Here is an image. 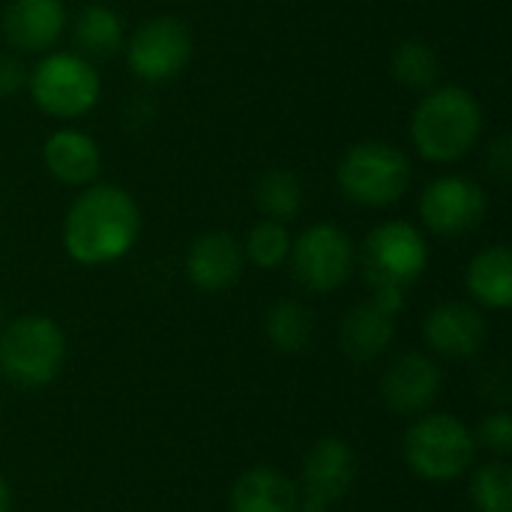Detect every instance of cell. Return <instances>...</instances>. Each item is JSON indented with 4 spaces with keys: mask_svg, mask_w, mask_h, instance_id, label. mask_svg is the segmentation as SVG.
<instances>
[{
    "mask_svg": "<svg viewBox=\"0 0 512 512\" xmlns=\"http://www.w3.org/2000/svg\"><path fill=\"white\" fill-rule=\"evenodd\" d=\"M0 512H9V486L0 477Z\"/></svg>",
    "mask_w": 512,
    "mask_h": 512,
    "instance_id": "29",
    "label": "cell"
},
{
    "mask_svg": "<svg viewBox=\"0 0 512 512\" xmlns=\"http://www.w3.org/2000/svg\"><path fill=\"white\" fill-rule=\"evenodd\" d=\"M66 357L63 330L45 315H21L0 333V372L18 387H45Z\"/></svg>",
    "mask_w": 512,
    "mask_h": 512,
    "instance_id": "4",
    "label": "cell"
},
{
    "mask_svg": "<svg viewBox=\"0 0 512 512\" xmlns=\"http://www.w3.org/2000/svg\"><path fill=\"white\" fill-rule=\"evenodd\" d=\"M141 231V213L135 198L114 186L99 183L84 189L63 222V246L72 261L102 267L123 258Z\"/></svg>",
    "mask_w": 512,
    "mask_h": 512,
    "instance_id": "1",
    "label": "cell"
},
{
    "mask_svg": "<svg viewBox=\"0 0 512 512\" xmlns=\"http://www.w3.org/2000/svg\"><path fill=\"white\" fill-rule=\"evenodd\" d=\"M429 264L423 234L402 219L381 222L360 249V267L375 291H408Z\"/></svg>",
    "mask_w": 512,
    "mask_h": 512,
    "instance_id": "5",
    "label": "cell"
},
{
    "mask_svg": "<svg viewBox=\"0 0 512 512\" xmlns=\"http://www.w3.org/2000/svg\"><path fill=\"white\" fill-rule=\"evenodd\" d=\"M480 444H486L492 453L501 456L512 453V417L507 411L486 417V423L480 426Z\"/></svg>",
    "mask_w": 512,
    "mask_h": 512,
    "instance_id": "26",
    "label": "cell"
},
{
    "mask_svg": "<svg viewBox=\"0 0 512 512\" xmlns=\"http://www.w3.org/2000/svg\"><path fill=\"white\" fill-rule=\"evenodd\" d=\"M72 39H75V48H78L81 57L105 60V57H114L123 48L126 33H123L120 15L114 9H108L102 3H90L75 15Z\"/></svg>",
    "mask_w": 512,
    "mask_h": 512,
    "instance_id": "19",
    "label": "cell"
},
{
    "mask_svg": "<svg viewBox=\"0 0 512 512\" xmlns=\"http://www.w3.org/2000/svg\"><path fill=\"white\" fill-rule=\"evenodd\" d=\"M303 512H327V504H321V501H315V498H306Z\"/></svg>",
    "mask_w": 512,
    "mask_h": 512,
    "instance_id": "30",
    "label": "cell"
},
{
    "mask_svg": "<svg viewBox=\"0 0 512 512\" xmlns=\"http://www.w3.org/2000/svg\"><path fill=\"white\" fill-rule=\"evenodd\" d=\"M489 198L480 183L462 174L432 180L420 195V216L438 237H462L483 225Z\"/></svg>",
    "mask_w": 512,
    "mask_h": 512,
    "instance_id": "10",
    "label": "cell"
},
{
    "mask_svg": "<svg viewBox=\"0 0 512 512\" xmlns=\"http://www.w3.org/2000/svg\"><path fill=\"white\" fill-rule=\"evenodd\" d=\"M384 402L396 414H417L429 408L441 390V369L423 354H402L384 375Z\"/></svg>",
    "mask_w": 512,
    "mask_h": 512,
    "instance_id": "15",
    "label": "cell"
},
{
    "mask_svg": "<svg viewBox=\"0 0 512 512\" xmlns=\"http://www.w3.org/2000/svg\"><path fill=\"white\" fill-rule=\"evenodd\" d=\"M243 255L255 267H261V270H273V267L285 264L288 255H291V234H288V228L282 222H276V219L258 222L249 231V237H246Z\"/></svg>",
    "mask_w": 512,
    "mask_h": 512,
    "instance_id": "24",
    "label": "cell"
},
{
    "mask_svg": "<svg viewBox=\"0 0 512 512\" xmlns=\"http://www.w3.org/2000/svg\"><path fill=\"white\" fill-rule=\"evenodd\" d=\"M390 72L405 87L426 90V87H432L438 81L441 60H438V54L432 51L429 42H423V39H405L393 51V57H390Z\"/></svg>",
    "mask_w": 512,
    "mask_h": 512,
    "instance_id": "23",
    "label": "cell"
},
{
    "mask_svg": "<svg viewBox=\"0 0 512 512\" xmlns=\"http://www.w3.org/2000/svg\"><path fill=\"white\" fill-rule=\"evenodd\" d=\"M27 75H30V69L18 57L0 54V96L18 93L27 84Z\"/></svg>",
    "mask_w": 512,
    "mask_h": 512,
    "instance_id": "27",
    "label": "cell"
},
{
    "mask_svg": "<svg viewBox=\"0 0 512 512\" xmlns=\"http://www.w3.org/2000/svg\"><path fill=\"white\" fill-rule=\"evenodd\" d=\"M288 258L303 288L315 294H330L345 285L354 270V243L339 225L321 222L291 240Z\"/></svg>",
    "mask_w": 512,
    "mask_h": 512,
    "instance_id": "8",
    "label": "cell"
},
{
    "mask_svg": "<svg viewBox=\"0 0 512 512\" xmlns=\"http://www.w3.org/2000/svg\"><path fill=\"white\" fill-rule=\"evenodd\" d=\"M483 132V108L477 96L459 84L429 90L411 114V141L429 162L462 159Z\"/></svg>",
    "mask_w": 512,
    "mask_h": 512,
    "instance_id": "2",
    "label": "cell"
},
{
    "mask_svg": "<svg viewBox=\"0 0 512 512\" xmlns=\"http://www.w3.org/2000/svg\"><path fill=\"white\" fill-rule=\"evenodd\" d=\"M474 507L477 512H512V471L507 462H492L474 477Z\"/></svg>",
    "mask_w": 512,
    "mask_h": 512,
    "instance_id": "25",
    "label": "cell"
},
{
    "mask_svg": "<svg viewBox=\"0 0 512 512\" xmlns=\"http://www.w3.org/2000/svg\"><path fill=\"white\" fill-rule=\"evenodd\" d=\"M312 312L297 303V300H282L267 312L264 330L273 348L285 351V354H297L309 345L312 339Z\"/></svg>",
    "mask_w": 512,
    "mask_h": 512,
    "instance_id": "22",
    "label": "cell"
},
{
    "mask_svg": "<svg viewBox=\"0 0 512 512\" xmlns=\"http://www.w3.org/2000/svg\"><path fill=\"white\" fill-rule=\"evenodd\" d=\"M405 306V291H375L372 300L354 306L342 321V348L357 363L387 351L396 333V315Z\"/></svg>",
    "mask_w": 512,
    "mask_h": 512,
    "instance_id": "11",
    "label": "cell"
},
{
    "mask_svg": "<svg viewBox=\"0 0 512 512\" xmlns=\"http://www.w3.org/2000/svg\"><path fill=\"white\" fill-rule=\"evenodd\" d=\"M129 69L144 81H171L177 78L189 57H192V36L189 27L180 18L159 15L138 24V30L129 36Z\"/></svg>",
    "mask_w": 512,
    "mask_h": 512,
    "instance_id": "9",
    "label": "cell"
},
{
    "mask_svg": "<svg viewBox=\"0 0 512 512\" xmlns=\"http://www.w3.org/2000/svg\"><path fill=\"white\" fill-rule=\"evenodd\" d=\"M297 507L300 501L294 483L273 468L246 471L231 489L234 512H297Z\"/></svg>",
    "mask_w": 512,
    "mask_h": 512,
    "instance_id": "18",
    "label": "cell"
},
{
    "mask_svg": "<svg viewBox=\"0 0 512 512\" xmlns=\"http://www.w3.org/2000/svg\"><path fill=\"white\" fill-rule=\"evenodd\" d=\"M492 162L498 165V171H510L512 165V156H510V138L507 135H501L498 141H495V147H492Z\"/></svg>",
    "mask_w": 512,
    "mask_h": 512,
    "instance_id": "28",
    "label": "cell"
},
{
    "mask_svg": "<svg viewBox=\"0 0 512 512\" xmlns=\"http://www.w3.org/2000/svg\"><path fill=\"white\" fill-rule=\"evenodd\" d=\"M243 249L228 231H210L201 234L186 255V273L189 282L207 294L228 291L240 273H243Z\"/></svg>",
    "mask_w": 512,
    "mask_h": 512,
    "instance_id": "13",
    "label": "cell"
},
{
    "mask_svg": "<svg viewBox=\"0 0 512 512\" xmlns=\"http://www.w3.org/2000/svg\"><path fill=\"white\" fill-rule=\"evenodd\" d=\"M255 201L267 219L288 222L303 210V183L288 168L267 171L255 186Z\"/></svg>",
    "mask_w": 512,
    "mask_h": 512,
    "instance_id": "21",
    "label": "cell"
},
{
    "mask_svg": "<svg viewBox=\"0 0 512 512\" xmlns=\"http://www.w3.org/2000/svg\"><path fill=\"white\" fill-rule=\"evenodd\" d=\"M426 339L444 357H474L486 342V321L474 306L441 303L426 318Z\"/></svg>",
    "mask_w": 512,
    "mask_h": 512,
    "instance_id": "16",
    "label": "cell"
},
{
    "mask_svg": "<svg viewBox=\"0 0 512 512\" xmlns=\"http://www.w3.org/2000/svg\"><path fill=\"white\" fill-rule=\"evenodd\" d=\"M66 27L60 0H12L3 12V36L24 54L48 51Z\"/></svg>",
    "mask_w": 512,
    "mask_h": 512,
    "instance_id": "12",
    "label": "cell"
},
{
    "mask_svg": "<svg viewBox=\"0 0 512 512\" xmlns=\"http://www.w3.org/2000/svg\"><path fill=\"white\" fill-rule=\"evenodd\" d=\"M336 180L354 204L390 207L411 186V162L387 141H360L342 156Z\"/></svg>",
    "mask_w": 512,
    "mask_h": 512,
    "instance_id": "3",
    "label": "cell"
},
{
    "mask_svg": "<svg viewBox=\"0 0 512 512\" xmlns=\"http://www.w3.org/2000/svg\"><path fill=\"white\" fill-rule=\"evenodd\" d=\"M45 168L66 186H84L99 177L102 153L99 144L81 129H57L48 135L42 150Z\"/></svg>",
    "mask_w": 512,
    "mask_h": 512,
    "instance_id": "17",
    "label": "cell"
},
{
    "mask_svg": "<svg viewBox=\"0 0 512 512\" xmlns=\"http://www.w3.org/2000/svg\"><path fill=\"white\" fill-rule=\"evenodd\" d=\"M477 453L474 435L450 414H432L414 423L405 435V459L426 480L462 477Z\"/></svg>",
    "mask_w": 512,
    "mask_h": 512,
    "instance_id": "7",
    "label": "cell"
},
{
    "mask_svg": "<svg viewBox=\"0 0 512 512\" xmlns=\"http://www.w3.org/2000/svg\"><path fill=\"white\" fill-rule=\"evenodd\" d=\"M303 480H306V495L321 504H333L345 498L357 480L354 450L339 438L318 441L303 462Z\"/></svg>",
    "mask_w": 512,
    "mask_h": 512,
    "instance_id": "14",
    "label": "cell"
},
{
    "mask_svg": "<svg viewBox=\"0 0 512 512\" xmlns=\"http://www.w3.org/2000/svg\"><path fill=\"white\" fill-rule=\"evenodd\" d=\"M468 291L489 309H510L512 252L507 246H489L471 261Z\"/></svg>",
    "mask_w": 512,
    "mask_h": 512,
    "instance_id": "20",
    "label": "cell"
},
{
    "mask_svg": "<svg viewBox=\"0 0 512 512\" xmlns=\"http://www.w3.org/2000/svg\"><path fill=\"white\" fill-rule=\"evenodd\" d=\"M27 87L33 102L57 117V120H72L87 114L99 102V72L96 66L72 51H57L42 57L33 72L27 75Z\"/></svg>",
    "mask_w": 512,
    "mask_h": 512,
    "instance_id": "6",
    "label": "cell"
}]
</instances>
